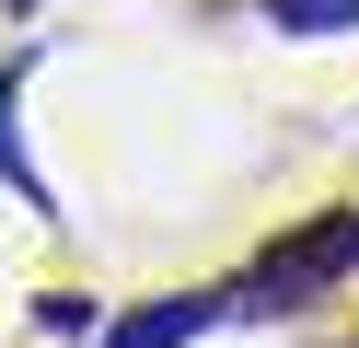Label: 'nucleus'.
<instances>
[{
  "instance_id": "obj_1",
  "label": "nucleus",
  "mask_w": 359,
  "mask_h": 348,
  "mask_svg": "<svg viewBox=\"0 0 359 348\" xmlns=\"http://www.w3.org/2000/svg\"><path fill=\"white\" fill-rule=\"evenodd\" d=\"M336 278H359V209H336V221L290 232V244L255 267V302H313V290H336Z\"/></svg>"
},
{
  "instance_id": "obj_2",
  "label": "nucleus",
  "mask_w": 359,
  "mask_h": 348,
  "mask_svg": "<svg viewBox=\"0 0 359 348\" xmlns=\"http://www.w3.org/2000/svg\"><path fill=\"white\" fill-rule=\"evenodd\" d=\"M209 325H220V302H209V290H174V302H151V314L104 325L93 348H186V337H209Z\"/></svg>"
},
{
  "instance_id": "obj_3",
  "label": "nucleus",
  "mask_w": 359,
  "mask_h": 348,
  "mask_svg": "<svg viewBox=\"0 0 359 348\" xmlns=\"http://www.w3.org/2000/svg\"><path fill=\"white\" fill-rule=\"evenodd\" d=\"M12 105H24V70H0V186H12L24 209H47V174L24 162V128H12Z\"/></svg>"
},
{
  "instance_id": "obj_4",
  "label": "nucleus",
  "mask_w": 359,
  "mask_h": 348,
  "mask_svg": "<svg viewBox=\"0 0 359 348\" xmlns=\"http://www.w3.org/2000/svg\"><path fill=\"white\" fill-rule=\"evenodd\" d=\"M266 23H278V35H348L359 0H266Z\"/></svg>"
},
{
  "instance_id": "obj_5",
  "label": "nucleus",
  "mask_w": 359,
  "mask_h": 348,
  "mask_svg": "<svg viewBox=\"0 0 359 348\" xmlns=\"http://www.w3.org/2000/svg\"><path fill=\"white\" fill-rule=\"evenodd\" d=\"M0 12H35V0H0Z\"/></svg>"
}]
</instances>
